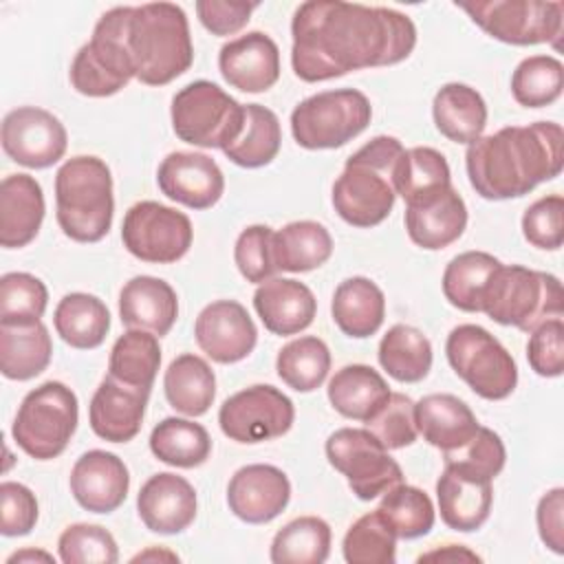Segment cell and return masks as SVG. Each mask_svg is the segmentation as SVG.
I'll list each match as a JSON object with an SVG mask.
<instances>
[{"mask_svg":"<svg viewBox=\"0 0 564 564\" xmlns=\"http://www.w3.org/2000/svg\"><path fill=\"white\" fill-rule=\"evenodd\" d=\"M291 35L293 73L308 84L399 64L416 46V26L405 13L341 0L302 2Z\"/></svg>","mask_w":564,"mask_h":564,"instance_id":"obj_1","label":"cell"},{"mask_svg":"<svg viewBox=\"0 0 564 564\" xmlns=\"http://www.w3.org/2000/svg\"><path fill=\"white\" fill-rule=\"evenodd\" d=\"M564 165V132L555 121L507 126L467 145L465 167L471 187L487 200L529 194L560 176Z\"/></svg>","mask_w":564,"mask_h":564,"instance_id":"obj_2","label":"cell"},{"mask_svg":"<svg viewBox=\"0 0 564 564\" xmlns=\"http://www.w3.org/2000/svg\"><path fill=\"white\" fill-rule=\"evenodd\" d=\"M121 35L141 84L165 86L194 62L187 15L174 2L121 7Z\"/></svg>","mask_w":564,"mask_h":564,"instance_id":"obj_3","label":"cell"},{"mask_svg":"<svg viewBox=\"0 0 564 564\" xmlns=\"http://www.w3.org/2000/svg\"><path fill=\"white\" fill-rule=\"evenodd\" d=\"M112 174L106 161L79 154L55 174L57 225L75 242H99L112 225Z\"/></svg>","mask_w":564,"mask_h":564,"instance_id":"obj_4","label":"cell"},{"mask_svg":"<svg viewBox=\"0 0 564 564\" xmlns=\"http://www.w3.org/2000/svg\"><path fill=\"white\" fill-rule=\"evenodd\" d=\"M480 313L502 326L531 333L540 324L562 317V284L553 273L522 264H500L482 295Z\"/></svg>","mask_w":564,"mask_h":564,"instance_id":"obj_5","label":"cell"},{"mask_svg":"<svg viewBox=\"0 0 564 564\" xmlns=\"http://www.w3.org/2000/svg\"><path fill=\"white\" fill-rule=\"evenodd\" d=\"M79 421L75 392L62 381H44L20 403L11 436L35 460L57 458L73 438Z\"/></svg>","mask_w":564,"mask_h":564,"instance_id":"obj_6","label":"cell"},{"mask_svg":"<svg viewBox=\"0 0 564 564\" xmlns=\"http://www.w3.org/2000/svg\"><path fill=\"white\" fill-rule=\"evenodd\" d=\"M172 130L196 148H220L234 143L245 126V106L218 84L198 79L172 97Z\"/></svg>","mask_w":564,"mask_h":564,"instance_id":"obj_7","label":"cell"},{"mask_svg":"<svg viewBox=\"0 0 564 564\" xmlns=\"http://www.w3.org/2000/svg\"><path fill=\"white\" fill-rule=\"evenodd\" d=\"M372 106L361 90L335 88L306 97L291 112V134L300 148L333 150L361 134Z\"/></svg>","mask_w":564,"mask_h":564,"instance_id":"obj_8","label":"cell"},{"mask_svg":"<svg viewBox=\"0 0 564 564\" xmlns=\"http://www.w3.org/2000/svg\"><path fill=\"white\" fill-rule=\"evenodd\" d=\"M452 370L482 399H507L518 386V366L511 352L482 326L460 324L445 341Z\"/></svg>","mask_w":564,"mask_h":564,"instance_id":"obj_9","label":"cell"},{"mask_svg":"<svg viewBox=\"0 0 564 564\" xmlns=\"http://www.w3.org/2000/svg\"><path fill=\"white\" fill-rule=\"evenodd\" d=\"M487 35L513 46L553 44L560 48L564 2L542 0H471L456 2Z\"/></svg>","mask_w":564,"mask_h":564,"instance_id":"obj_10","label":"cell"},{"mask_svg":"<svg viewBox=\"0 0 564 564\" xmlns=\"http://www.w3.org/2000/svg\"><path fill=\"white\" fill-rule=\"evenodd\" d=\"M324 449L359 500H375L403 482L399 463L368 427H339L326 438Z\"/></svg>","mask_w":564,"mask_h":564,"instance_id":"obj_11","label":"cell"},{"mask_svg":"<svg viewBox=\"0 0 564 564\" xmlns=\"http://www.w3.org/2000/svg\"><path fill=\"white\" fill-rule=\"evenodd\" d=\"M134 68L123 46L121 7L106 11L95 24L93 37L70 64V84L86 97H110L128 86Z\"/></svg>","mask_w":564,"mask_h":564,"instance_id":"obj_12","label":"cell"},{"mask_svg":"<svg viewBox=\"0 0 564 564\" xmlns=\"http://www.w3.org/2000/svg\"><path fill=\"white\" fill-rule=\"evenodd\" d=\"M121 240L141 262L172 264L189 251L194 229L183 212L156 200H139L123 216Z\"/></svg>","mask_w":564,"mask_h":564,"instance_id":"obj_13","label":"cell"},{"mask_svg":"<svg viewBox=\"0 0 564 564\" xmlns=\"http://www.w3.org/2000/svg\"><path fill=\"white\" fill-rule=\"evenodd\" d=\"M293 421V401L269 383H256L231 394L218 410L223 434L242 445L273 441L286 434Z\"/></svg>","mask_w":564,"mask_h":564,"instance_id":"obj_14","label":"cell"},{"mask_svg":"<svg viewBox=\"0 0 564 564\" xmlns=\"http://www.w3.org/2000/svg\"><path fill=\"white\" fill-rule=\"evenodd\" d=\"M390 174L392 170H383L352 154L333 183V207L339 218L361 229L381 225L397 200Z\"/></svg>","mask_w":564,"mask_h":564,"instance_id":"obj_15","label":"cell"},{"mask_svg":"<svg viewBox=\"0 0 564 564\" xmlns=\"http://www.w3.org/2000/svg\"><path fill=\"white\" fill-rule=\"evenodd\" d=\"M0 141L4 154L18 165L44 170L66 154L68 134L53 112L37 106H20L2 119Z\"/></svg>","mask_w":564,"mask_h":564,"instance_id":"obj_16","label":"cell"},{"mask_svg":"<svg viewBox=\"0 0 564 564\" xmlns=\"http://www.w3.org/2000/svg\"><path fill=\"white\" fill-rule=\"evenodd\" d=\"M194 337L198 348L212 361L236 364L249 357L256 348L258 328L240 302L216 300L198 313Z\"/></svg>","mask_w":564,"mask_h":564,"instance_id":"obj_17","label":"cell"},{"mask_svg":"<svg viewBox=\"0 0 564 564\" xmlns=\"http://www.w3.org/2000/svg\"><path fill=\"white\" fill-rule=\"evenodd\" d=\"M289 500L291 482L275 465H245L227 485L229 511L247 524L271 522L286 509Z\"/></svg>","mask_w":564,"mask_h":564,"instance_id":"obj_18","label":"cell"},{"mask_svg":"<svg viewBox=\"0 0 564 564\" xmlns=\"http://www.w3.org/2000/svg\"><path fill=\"white\" fill-rule=\"evenodd\" d=\"M159 189L189 209L214 207L225 192L218 163L203 152H170L156 172Z\"/></svg>","mask_w":564,"mask_h":564,"instance_id":"obj_19","label":"cell"},{"mask_svg":"<svg viewBox=\"0 0 564 564\" xmlns=\"http://www.w3.org/2000/svg\"><path fill=\"white\" fill-rule=\"evenodd\" d=\"M128 489V467L112 452L90 449L70 469V494L90 513H112L123 505Z\"/></svg>","mask_w":564,"mask_h":564,"instance_id":"obj_20","label":"cell"},{"mask_svg":"<svg viewBox=\"0 0 564 564\" xmlns=\"http://www.w3.org/2000/svg\"><path fill=\"white\" fill-rule=\"evenodd\" d=\"M218 70L240 93H264L280 79V48L267 33L249 31L223 44Z\"/></svg>","mask_w":564,"mask_h":564,"instance_id":"obj_21","label":"cell"},{"mask_svg":"<svg viewBox=\"0 0 564 564\" xmlns=\"http://www.w3.org/2000/svg\"><path fill=\"white\" fill-rule=\"evenodd\" d=\"M196 489L178 474L161 471L150 476L137 496V511L145 529L161 535L185 531L196 518Z\"/></svg>","mask_w":564,"mask_h":564,"instance_id":"obj_22","label":"cell"},{"mask_svg":"<svg viewBox=\"0 0 564 564\" xmlns=\"http://www.w3.org/2000/svg\"><path fill=\"white\" fill-rule=\"evenodd\" d=\"M148 399L150 390L126 386L106 375L88 405L93 432L108 443L132 441L143 425Z\"/></svg>","mask_w":564,"mask_h":564,"instance_id":"obj_23","label":"cell"},{"mask_svg":"<svg viewBox=\"0 0 564 564\" xmlns=\"http://www.w3.org/2000/svg\"><path fill=\"white\" fill-rule=\"evenodd\" d=\"M253 308L264 328L273 335H297L306 330L317 313L313 291L293 278H271L258 284Z\"/></svg>","mask_w":564,"mask_h":564,"instance_id":"obj_24","label":"cell"},{"mask_svg":"<svg viewBox=\"0 0 564 564\" xmlns=\"http://www.w3.org/2000/svg\"><path fill=\"white\" fill-rule=\"evenodd\" d=\"M465 227L467 205L454 187H447L421 203L405 205L408 236L421 249H445L463 236Z\"/></svg>","mask_w":564,"mask_h":564,"instance_id":"obj_25","label":"cell"},{"mask_svg":"<svg viewBox=\"0 0 564 564\" xmlns=\"http://www.w3.org/2000/svg\"><path fill=\"white\" fill-rule=\"evenodd\" d=\"M119 317L128 328L163 337L178 317L176 291L161 278L134 275L119 293Z\"/></svg>","mask_w":564,"mask_h":564,"instance_id":"obj_26","label":"cell"},{"mask_svg":"<svg viewBox=\"0 0 564 564\" xmlns=\"http://www.w3.org/2000/svg\"><path fill=\"white\" fill-rule=\"evenodd\" d=\"M44 194L31 174H9L0 183V245L20 249L35 240L44 220Z\"/></svg>","mask_w":564,"mask_h":564,"instance_id":"obj_27","label":"cell"},{"mask_svg":"<svg viewBox=\"0 0 564 564\" xmlns=\"http://www.w3.org/2000/svg\"><path fill=\"white\" fill-rule=\"evenodd\" d=\"M414 419L423 441L441 452L465 445L480 427L471 408L447 392H434L419 399L414 403Z\"/></svg>","mask_w":564,"mask_h":564,"instance_id":"obj_28","label":"cell"},{"mask_svg":"<svg viewBox=\"0 0 564 564\" xmlns=\"http://www.w3.org/2000/svg\"><path fill=\"white\" fill-rule=\"evenodd\" d=\"M436 502L441 520L460 533L480 529L491 511L494 489L487 480H474L445 467L436 480Z\"/></svg>","mask_w":564,"mask_h":564,"instance_id":"obj_29","label":"cell"},{"mask_svg":"<svg viewBox=\"0 0 564 564\" xmlns=\"http://www.w3.org/2000/svg\"><path fill=\"white\" fill-rule=\"evenodd\" d=\"M330 313L344 335L355 339L370 337L381 328L386 317L383 291L370 278H346L333 293Z\"/></svg>","mask_w":564,"mask_h":564,"instance_id":"obj_30","label":"cell"},{"mask_svg":"<svg viewBox=\"0 0 564 564\" xmlns=\"http://www.w3.org/2000/svg\"><path fill=\"white\" fill-rule=\"evenodd\" d=\"M432 117L436 130L445 139L469 145L482 137L487 126V104L476 88L449 82L436 90L432 101Z\"/></svg>","mask_w":564,"mask_h":564,"instance_id":"obj_31","label":"cell"},{"mask_svg":"<svg viewBox=\"0 0 564 564\" xmlns=\"http://www.w3.org/2000/svg\"><path fill=\"white\" fill-rule=\"evenodd\" d=\"M53 357V341L42 322L0 324V370L11 381L42 375Z\"/></svg>","mask_w":564,"mask_h":564,"instance_id":"obj_32","label":"cell"},{"mask_svg":"<svg viewBox=\"0 0 564 564\" xmlns=\"http://www.w3.org/2000/svg\"><path fill=\"white\" fill-rule=\"evenodd\" d=\"M326 394L341 416L366 423L388 401L390 388L372 366L350 364L330 377Z\"/></svg>","mask_w":564,"mask_h":564,"instance_id":"obj_33","label":"cell"},{"mask_svg":"<svg viewBox=\"0 0 564 564\" xmlns=\"http://www.w3.org/2000/svg\"><path fill=\"white\" fill-rule=\"evenodd\" d=\"M390 181L394 194L401 196L405 205H414L452 187V172L447 159L438 150L416 145L401 152Z\"/></svg>","mask_w":564,"mask_h":564,"instance_id":"obj_34","label":"cell"},{"mask_svg":"<svg viewBox=\"0 0 564 564\" xmlns=\"http://www.w3.org/2000/svg\"><path fill=\"white\" fill-rule=\"evenodd\" d=\"M163 390L167 403L185 414L200 416L205 414L216 397V375L209 364L192 352L178 355L165 370Z\"/></svg>","mask_w":564,"mask_h":564,"instance_id":"obj_35","label":"cell"},{"mask_svg":"<svg viewBox=\"0 0 564 564\" xmlns=\"http://www.w3.org/2000/svg\"><path fill=\"white\" fill-rule=\"evenodd\" d=\"M333 256V238L322 223L293 220L273 231V260L278 271L306 273Z\"/></svg>","mask_w":564,"mask_h":564,"instance_id":"obj_36","label":"cell"},{"mask_svg":"<svg viewBox=\"0 0 564 564\" xmlns=\"http://www.w3.org/2000/svg\"><path fill=\"white\" fill-rule=\"evenodd\" d=\"M57 335L77 350H90L104 344L110 330L108 306L90 293L64 295L53 313Z\"/></svg>","mask_w":564,"mask_h":564,"instance_id":"obj_37","label":"cell"},{"mask_svg":"<svg viewBox=\"0 0 564 564\" xmlns=\"http://www.w3.org/2000/svg\"><path fill=\"white\" fill-rule=\"evenodd\" d=\"M282 145V130L278 115L260 104L245 106V126L240 137L229 143L223 152L225 156L247 170L269 165Z\"/></svg>","mask_w":564,"mask_h":564,"instance_id":"obj_38","label":"cell"},{"mask_svg":"<svg viewBox=\"0 0 564 564\" xmlns=\"http://www.w3.org/2000/svg\"><path fill=\"white\" fill-rule=\"evenodd\" d=\"M381 368L401 383H419L432 368V344L414 326L394 324L379 341Z\"/></svg>","mask_w":564,"mask_h":564,"instance_id":"obj_39","label":"cell"},{"mask_svg":"<svg viewBox=\"0 0 564 564\" xmlns=\"http://www.w3.org/2000/svg\"><path fill=\"white\" fill-rule=\"evenodd\" d=\"M150 452L165 465L192 469L203 465L212 454V438L200 423L167 416L150 434Z\"/></svg>","mask_w":564,"mask_h":564,"instance_id":"obj_40","label":"cell"},{"mask_svg":"<svg viewBox=\"0 0 564 564\" xmlns=\"http://www.w3.org/2000/svg\"><path fill=\"white\" fill-rule=\"evenodd\" d=\"M500 264L502 262L487 251L454 256L443 271L445 300L465 313H480L487 284Z\"/></svg>","mask_w":564,"mask_h":564,"instance_id":"obj_41","label":"cell"},{"mask_svg":"<svg viewBox=\"0 0 564 564\" xmlns=\"http://www.w3.org/2000/svg\"><path fill=\"white\" fill-rule=\"evenodd\" d=\"M159 366H161L159 337L148 330L128 328L121 337H117L110 350L108 375L126 386L150 390L156 379Z\"/></svg>","mask_w":564,"mask_h":564,"instance_id":"obj_42","label":"cell"},{"mask_svg":"<svg viewBox=\"0 0 564 564\" xmlns=\"http://www.w3.org/2000/svg\"><path fill=\"white\" fill-rule=\"evenodd\" d=\"M330 553V527L317 516H300L271 540L273 564H322Z\"/></svg>","mask_w":564,"mask_h":564,"instance_id":"obj_43","label":"cell"},{"mask_svg":"<svg viewBox=\"0 0 564 564\" xmlns=\"http://www.w3.org/2000/svg\"><path fill=\"white\" fill-rule=\"evenodd\" d=\"M275 370L278 377L295 392H313L328 377L330 350L315 335L291 339L280 348Z\"/></svg>","mask_w":564,"mask_h":564,"instance_id":"obj_44","label":"cell"},{"mask_svg":"<svg viewBox=\"0 0 564 564\" xmlns=\"http://www.w3.org/2000/svg\"><path fill=\"white\" fill-rule=\"evenodd\" d=\"M397 533L379 509L359 516L346 531L341 553L348 564H394Z\"/></svg>","mask_w":564,"mask_h":564,"instance_id":"obj_45","label":"cell"},{"mask_svg":"<svg viewBox=\"0 0 564 564\" xmlns=\"http://www.w3.org/2000/svg\"><path fill=\"white\" fill-rule=\"evenodd\" d=\"M390 522L399 540H416L432 531L436 511L432 498L412 485L399 482L381 496L377 507Z\"/></svg>","mask_w":564,"mask_h":564,"instance_id":"obj_46","label":"cell"},{"mask_svg":"<svg viewBox=\"0 0 564 564\" xmlns=\"http://www.w3.org/2000/svg\"><path fill=\"white\" fill-rule=\"evenodd\" d=\"M564 66L553 55L524 57L511 75V95L524 108H544L560 99Z\"/></svg>","mask_w":564,"mask_h":564,"instance_id":"obj_47","label":"cell"},{"mask_svg":"<svg viewBox=\"0 0 564 564\" xmlns=\"http://www.w3.org/2000/svg\"><path fill=\"white\" fill-rule=\"evenodd\" d=\"M443 460L445 467H452L467 478L491 482L505 469L507 449L494 430L480 425L465 445L443 452Z\"/></svg>","mask_w":564,"mask_h":564,"instance_id":"obj_48","label":"cell"},{"mask_svg":"<svg viewBox=\"0 0 564 564\" xmlns=\"http://www.w3.org/2000/svg\"><path fill=\"white\" fill-rule=\"evenodd\" d=\"M48 304L44 282L31 273L13 271L0 278V324L40 322Z\"/></svg>","mask_w":564,"mask_h":564,"instance_id":"obj_49","label":"cell"},{"mask_svg":"<svg viewBox=\"0 0 564 564\" xmlns=\"http://www.w3.org/2000/svg\"><path fill=\"white\" fill-rule=\"evenodd\" d=\"M57 551L64 564H115L119 560V546L112 533L88 522L66 527L59 533Z\"/></svg>","mask_w":564,"mask_h":564,"instance_id":"obj_50","label":"cell"},{"mask_svg":"<svg viewBox=\"0 0 564 564\" xmlns=\"http://www.w3.org/2000/svg\"><path fill=\"white\" fill-rule=\"evenodd\" d=\"M366 427L381 441V445L390 449L408 447L416 441V419H414V401L403 392H390L388 401L366 421Z\"/></svg>","mask_w":564,"mask_h":564,"instance_id":"obj_51","label":"cell"},{"mask_svg":"<svg viewBox=\"0 0 564 564\" xmlns=\"http://www.w3.org/2000/svg\"><path fill=\"white\" fill-rule=\"evenodd\" d=\"M234 260L240 275L251 284H262L278 273L273 260V229L267 225H249L240 231Z\"/></svg>","mask_w":564,"mask_h":564,"instance_id":"obj_52","label":"cell"},{"mask_svg":"<svg viewBox=\"0 0 564 564\" xmlns=\"http://www.w3.org/2000/svg\"><path fill=\"white\" fill-rule=\"evenodd\" d=\"M522 236L538 249L557 251L564 240V198L549 194L529 205L522 214Z\"/></svg>","mask_w":564,"mask_h":564,"instance_id":"obj_53","label":"cell"},{"mask_svg":"<svg viewBox=\"0 0 564 564\" xmlns=\"http://www.w3.org/2000/svg\"><path fill=\"white\" fill-rule=\"evenodd\" d=\"M527 361L540 377L553 379L564 372V322L553 317L531 330L527 341Z\"/></svg>","mask_w":564,"mask_h":564,"instance_id":"obj_54","label":"cell"},{"mask_svg":"<svg viewBox=\"0 0 564 564\" xmlns=\"http://www.w3.org/2000/svg\"><path fill=\"white\" fill-rule=\"evenodd\" d=\"M37 498L35 494L13 480L0 485V533L4 538L29 535L37 522Z\"/></svg>","mask_w":564,"mask_h":564,"instance_id":"obj_55","label":"cell"},{"mask_svg":"<svg viewBox=\"0 0 564 564\" xmlns=\"http://www.w3.org/2000/svg\"><path fill=\"white\" fill-rule=\"evenodd\" d=\"M260 7V2L245 0H198L196 15L200 24L212 35H234L242 26H247L251 13Z\"/></svg>","mask_w":564,"mask_h":564,"instance_id":"obj_56","label":"cell"},{"mask_svg":"<svg viewBox=\"0 0 564 564\" xmlns=\"http://www.w3.org/2000/svg\"><path fill=\"white\" fill-rule=\"evenodd\" d=\"M535 522L540 540L546 549L555 555L564 553V489L553 487L549 489L535 509Z\"/></svg>","mask_w":564,"mask_h":564,"instance_id":"obj_57","label":"cell"},{"mask_svg":"<svg viewBox=\"0 0 564 564\" xmlns=\"http://www.w3.org/2000/svg\"><path fill=\"white\" fill-rule=\"evenodd\" d=\"M416 562H480V555L463 544H445L441 549L421 553Z\"/></svg>","mask_w":564,"mask_h":564,"instance_id":"obj_58","label":"cell"},{"mask_svg":"<svg viewBox=\"0 0 564 564\" xmlns=\"http://www.w3.org/2000/svg\"><path fill=\"white\" fill-rule=\"evenodd\" d=\"M15 562H48V564H53L55 557L42 549H22L7 557V564H15Z\"/></svg>","mask_w":564,"mask_h":564,"instance_id":"obj_59","label":"cell"},{"mask_svg":"<svg viewBox=\"0 0 564 564\" xmlns=\"http://www.w3.org/2000/svg\"><path fill=\"white\" fill-rule=\"evenodd\" d=\"M156 560H167V562H178V555L165 546H150L132 557V562H156Z\"/></svg>","mask_w":564,"mask_h":564,"instance_id":"obj_60","label":"cell"}]
</instances>
